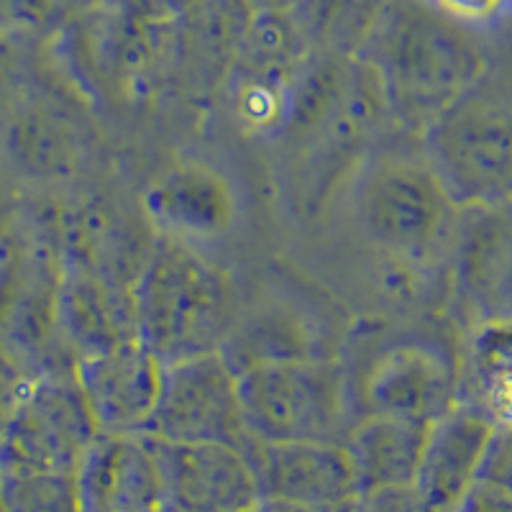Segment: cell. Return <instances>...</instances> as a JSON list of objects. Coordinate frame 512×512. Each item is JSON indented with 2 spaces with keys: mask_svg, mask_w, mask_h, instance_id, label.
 <instances>
[{
  "mask_svg": "<svg viewBox=\"0 0 512 512\" xmlns=\"http://www.w3.org/2000/svg\"><path fill=\"white\" fill-rule=\"evenodd\" d=\"M446 272L461 326L512 320V200L461 208Z\"/></svg>",
  "mask_w": 512,
  "mask_h": 512,
  "instance_id": "obj_9",
  "label": "cell"
},
{
  "mask_svg": "<svg viewBox=\"0 0 512 512\" xmlns=\"http://www.w3.org/2000/svg\"><path fill=\"white\" fill-rule=\"evenodd\" d=\"M451 16H487L500 6V0H438Z\"/></svg>",
  "mask_w": 512,
  "mask_h": 512,
  "instance_id": "obj_19",
  "label": "cell"
},
{
  "mask_svg": "<svg viewBox=\"0 0 512 512\" xmlns=\"http://www.w3.org/2000/svg\"><path fill=\"white\" fill-rule=\"evenodd\" d=\"M256 482H267L282 502L328 505L356 484L349 448L338 441H249Z\"/></svg>",
  "mask_w": 512,
  "mask_h": 512,
  "instance_id": "obj_13",
  "label": "cell"
},
{
  "mask_svg": "<svg viewBox=\"0 0 512 512\" xmlns=\"http://www.w3.org/2000/svg\"><path fill=\"white\" fill-rule=\"evenodd\" d=\"M459 402L512 428V320H484L459 341Z\"/></svg>",
  "mask_w": 512,
  "mask_h": 512,
  "instance_id": "obj_16",
  "label": "cell"
},
{
  "mask_svg": "<svg viewBox=\"0 0 512 512\" xmlns=\"http://www.w3.org/2000/svg\"><path fill=\"white\" fill-rule=\"evenodd\" d=\"M80 512H180L152 438L103 433L77 474Z\"/></svg>",
  "mask_w": 512,
  "mask_h": 512,
  "instance_id": "obj_11",
  "label": "cell"
},
{
  "mask_svg": "<svg viewBox=\"0 0 512 512\" xmlns=\"http://www.w3.org/2000/svg\"><path fill=\"white\" fill-rule=\"evenodd\" d=\"M144 208L162 236L187 244L223 233L236 213L228 182L200 162H182L167 169L146 190Z\"/></svg>",
  "mask_w": 512,
  "mask_h": 512,
  "instance_id": "obj_14",
  "label": "cell"
},
{
  "mask_svg": "<svg viewBox=\"0 0 512 512\" xmlns=\"http://www.w3.org/2000/svg\"><path fill=\"white\" fill-rule=\"evenodd\" d=\"M144 436L172 443L218 441L249 446L239 367L226 351L164 364L162 387Z\"/></svg>",
  "mask_w": 512,
  "mask_h": 512,
  "instance_id": "obj_8",
  "label": "cell"
},
{
  "mask_svg": "<svg viewBox=\"0 0 512 512\" xmlns=\"http://www.w3.org/2000/svg\"><path fill=\"white\" fill-rule=\"evenodd\" d=\"M344 372L351 408L361 415L433 423L459 402V341L402 328L372 341L359 364H344Z\"/></svg>",
  "mask_w": 512,
  "mask_h": 512,
  "instance_id": "obj_5",
  "label": "cell"
},
{
  "mask_svg": "<svg viewBox=\"0 0 512 512\" xmlns=\"http://www.w3.org/2000/svg\"><path fill=\"white\" fill-rule=\"evenodd\" d=\"M72 372L100 433H144L157 405L164 361L139 336L80 356Z\"/></svg>",
  "mask_w": 512,
  "mask_h": 512,
  "instance_id": "obj_10",
  "label": "cell"
},
{
  "mask_svg": "<svg viewBox=\"0 0 512 512\" xmlns=\"http://www.w3.org/2000/svg\"><path fill=\"white\" fill-rule=\"evenodd\" d=\"M169 495L180 512H244L259 497L246 448L218 441L172 443L152 438Z\"/></svg>",
  "mask_w": 512,
  "mask_h": 512,
  "instance_id": "obj_12",
  "label": "cell"
},
{
  "mask_svg": "<svg viewBox=\"0 0 512 512\" xmlns=\"http://www.w3.org/2000/svg\"><path fill=\"white\" fill-rule=\"evenodd\" d=\"M239 313L231 274L187 241L159 233L134 282L141 341L164 364L223 351L239 331Z\"/></svg>",
  "mask_w": 512,
  "mask_h": 512,
  "instance_id": "obj_2",
  "label": "cell"
},
{
  "mask_svg": "<svg viewBox=\"0 0 512 512\" xmlns=\"http://www.w3.org/2000/svg\"><path fill=\"white\" fill-rule=\"evenodd\" d=\"M367 64L384 111L400 126L423 134L484 77V54L472 34L446 11L400 6L369 39Z\"/></svg>",
  "mask_w": 512,
  "mask_h": 512,
  "instance_id": "obj_1",
  "label": "cell"
},
{
  "mask_svg": "<svg viewBox=\"0 0 512 512\" xmlns=\"http://www.w3.org/2000/svg\"><path fill=\"white\" fill-rule=\"evenodd\" d=\"M34 379V369L26 367L18 356L0 346V436L6 431L8 420L13 418Z\"/></svg>",
  "mask_w": 512,
  "mask_h": 512,
  "instance_id": "obj_18",
  "label": "cell"
},
{
  "mask_svg": "<svg viewBox=\"0 0 512 512\" xmlns=\"http://www.w3.org/2000/svg\"><path fill=\"white\" fill-rule=\"evenodd\" d=\"M100 436L72 369L36 374L0 436V474L77 477Z\"/></svg>",
  "mask_w": 512,
  "mask_h": 512,
  "instance_id": "obj_7",
  "label": "cell"
},
{
  "mask_svg": "<svg viewBox=\"0 0 512 512\" xmlns=\"http://www.w3.org/2000/svg\"><path fill=\"white\" fill-rule=\"evenodd\" d=\"M428 425L395 415H361L349 446L356 482L364 479L379 489L415 479Z\"/></svg>",
  "mask_w": 512,
  "mask_h": 512,
  "instance_id": "obj_17",
  "label": "cell"
},
{
  "mask_svg": "<svg viewBox=\"0 0 512 512\" xmlns=\"http://www.w3.org/2000/svg\"><path fill=\"white\" fill-rule=\"evenodd\" d=\"M361 226L400 267L436 272L448 267L461 208L425 157H384L359 182Z\"/></svg>",
  "mask_w": 512,
  "mask_h": 512,
  "instance_id": "obj_3",
  "label": "cell"
},
{
  "mask_svg": "<svg viewBox=\"0 0 512 512\" xmlns=\"http://www.w3.org/2000/svg\"><path fill=\"white\" fill-rule=\"evenodd\" d=\"M495 425L482 413L456 402L454 408L433 420L425 431L415 479L431 500H448L469 487L474 472H482L489 438Z\"/></svg>",
  "mask_w": 512,
  "mask_h": 512,
  "instance_id": "obj_15",
  "label": "cell"
},
{
  "mask_svg": "<svg viewBox=\"0 0 512 512\" xmlns=\"http://www.w3.org/2000/svg\"><path fill=\"white\" fill-rule=\"evenodd\" d=\"M423 157L459 208L512 200V108L479 93L425 128Z\"/></svg>",
  "mask_w": 512,
  "mask_h": 512,
  "instance_id": "obj_6",
  "label": "cell"
},
{
  "mask_svg": "<svg viewBox=\"0 0 512 512\" xmlns=\"http://www.w3.org/2000/svg\"><path fill=\"white\" fill-rule=\"evenodd\" d=\"M239 390L251 441H338L351 413L344 364L323 356L241 364Z\"/></svg>",
  "mask_w": 512,
  "mask_h": 512,
  "instance_id": "obj_4",
  "label": "cell"
}]
</instances>
